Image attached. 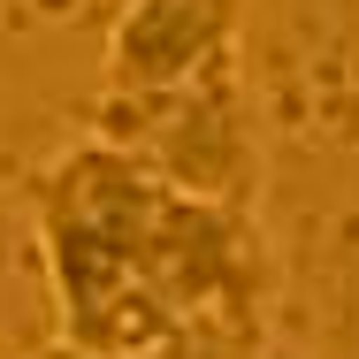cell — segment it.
Returning a JSON list of instances; mask_svg holds the SVG:
<instances>
[{"label":"cell","mask_w":359,"mask_h":359,"mask_svg":"<svg viewBox=\"0 0 359 359\" xmlns=\"http://www.w3.org/2000/svg\"><path fill=\"white\" fill-rule=\"evenodd\" d=\"M245 359H290V352H276V344H268V337H260V344H252V352Z\"/></svg>","instance_id":"obj_5"},{"label":"cell","mask_w":359,"mask_h":359,"mask_svg":"<svg viewBox=\"0 0 359 359\" xmlns=\"http://www.w3.org/2000/svg\"><path fill=\"white\" fill-rule=\"evenodd\" d=\"M168 207H176V184L100 130L46 161L31 191V222H39V252H46V283L62 306L69 352L130 359L184 337L161 306Z\"/></svg>","instance_id":"obj_1"},{"label":"cell","mask_w":359,"mask_h":359,"mask_svg":"<svg viewBox=\"0 0 359 359\" xmlns=\"http://www.w3.org/2000/svg\"><path fill=\"white\" fill-rule=\"evenodd\" d=\"M245 0H123L107 31V100L191 84L215 62H237Z\"/></svg>","instance_id":"obj_3"},{"label":"cell","mask_w":359,"mask_h":359,"mask_svg":"<svg viewBox=\"0 0 359 359\" xmlns=\"http://www.w3.org/2000/svg\"><path fill=\"white\" fill-rule=\"evenodd\" d=\"M39 359H100V352H69V344H46ZM130 359H138V352H130Z\"/></svg>","instance_id":"obj_4"},{"label":"cell","mask_w":359,"mask_h":359,"mask_svg":"<svg viewBox=\"0 0 359 359\" xmlns=\"http://www.w3.org/2000/svg\"><path fill=\"white\" fill-rule=\"evenodd\" d=\"M100 138L130 145L145 168H161L176 191L252 207V123H245V92L237 62H215L191 84L168 92H130V100H100Z\"/></svg>","instance_id":"obj_2"}]
</instances>
